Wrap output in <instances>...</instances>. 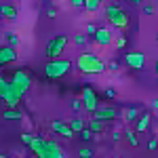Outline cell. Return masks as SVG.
Returning a JSON list of instances; mask_svg holds the SVG:
<instances>
[{
    "instance_id": "obj_28",
    "label": "cell",
    "mask_w": 158,
    "mask_h": 158,
    "mask_svg": "<svg viewBox=\"0 0 158 158\" xmlns=\"http://www.w3.org/2000/svg\"><path fill=\"white\" fill-rule=\"evenodd\" d=\"M97 25H93V23H89L86 25V34H89V36H95V34H97Z\"/></svg>"
},
{
    "instance_id": "obj_33",
    "label": "cell",
    "mask_w": 158,
    "mask_h": 158,
    "mask_svg": "<svg viewBox=\"0 0 158 158\" xmlns=\"http://www.w3.org/2000/svg\"><path fill=\"white\" fill-rule=\"evenodd\" d=\"M148 148H150V150H156V148H158V139H156V137H152V139L148 141Z\"/></svg>"
},
{
    "instance_id": "obj_41",
    "label": "cell",
    "mask_w": 158,
    "mask_h": 158,
    "mask_svg": "<svg viewBox=\"0 0 158 158\" xmlns=\"http://www.w3.org/2000/svg\"><path fill=\"white\" fill-rule=\"evenodd\" d=\"M0 158H9V156H4V154H0Z\"/></svg>"
},
{
    "instance_id": "obj_9",
    "label": "cell",
    "mask_w": 158,
    "mask_h": 158,
    "mask_svg": "<svg viewBox=\"0 0 158 158\" xmlns=\"http://www.w3.org/2000/svg\"><path fill=\"white\" fill-rule=\"evenodd\" d=\"M82 108L86 112H95L99 108V101H97V93L91 89V86H85L82 89Z\"/></svg>"
},
{
    "instance_id": "obj_13",
    "label": "cell",
    "mask_w": 158,
    "mask_h": 158,
    "mask_svg": "<svg viewBox=\"0 0 158 158\" xmlns=\"http://www.w3.org/2000/svg\"><path fill=\"white\" fill-rule=\"evenodd\" d=\"M112 38H114V34L110 32L108 27H99V30H97V34H95V42H97L99 47H110Z\"/></svg>"
},
{
    "instance_id": "obj_8",
    "label": "cell",
    "mask_w": 158,
    "mask_h": 158,
    "mask_svg": "<svg viewBox=\"0 0 158 158\" xmlns=\"http://www.w3.org/2000/svg\"><path fill=\"white\" fill-rule=\"evenodd\" d=\"M124 63H127L131 70H143V68H146V55H143L141 51L127 53V55H124Z\"/></svg>"
},
{
    "instance_id": "obj_4",
    "label": "cell",
    "mask_w": 158,
    "mask_h": 158,
    "mask_svg": "<svg viewBox=\"0 0 158 158\" xmlns=\"http://www.w3.org/2000/svg\"><path fill=\"white\" fill-rule=\"evenodd\" d=\"M106 17H108L110 23L114 27H118V30H127L129 27V15H127V11H122L120 6H116V4H110L106 9Z\"/></svg>"
},
{
    "instance_id": "obj_42",
    "label": "cell",
    "mask_w": 158,
    "mask_h": 158,
    "mask_svg": "<svg viewBox=\"0 0 158 158\" xmlns=\"http://www.w3.org/2000/svg\"><path fill=\"white\" fill-rule=\"evenodd\" d=\"M156 38H158V34H156Z\"/></svg>"
},
{
    "instance_id": "obj_40",
    "label": "cell",
    "mask_w": 158,
    "mask_h": 158,
    "mask_svg": "<svg viewBox=\"0 0 158 158\" xmlns=\"http://www.w3.org/2000/svg\"><path fill=\"white\" fill-rule=\"evenodd\" d=\"M154 68H156V76H158V61H156V65H154Z\"/></svg>"
},
{
    "instance_id": "obj_44",
    "label": "cell",
    "mask_w": 158,
    "mask_h": 158,
    "mask_svg": "<svg viewBox=\"0 0 158 158\" xmlns=\"http://www.w3.org/2000/svg\"><path fill=\"white\" fill-rule=\"evenodd\" d=\"M61 158H63V156H61Z\"/></svg>"
},
{
    "instance_id": "obj_37",
    "label": "cell",
    "mask_w": 158,
    "mask_h": 158,
    "mask_svg": "<svg viewBox=\"0 0 158 158\" xmlns=\"http://www.w3.org/2000/svg\"><path fill=\"white\" fill-rule=\"evenodd\" d=\"M150 108L154 110V112H158V99H152V103H150Z\"/></svg>"
},
{
    "instance_id": "obj_21",
    "label": "cell",
    "mask_w": 158,
    "mask_h": 158,
    "mask_svg": "<svg viewBox=\"0 0 158 158\" xmlns=\"http://www.w3.org/2000/svg\"><path fill=\"white\" fill-rule=\"evenodd\" d=\"M99 4H101V0H85V9L89 13H95L99 9Z\"/></svg>"
},
{
    "instance_id": "obj_25",
    "label": "cell",
    "mask_w": 158,
    "mask_h": 158,
    "mask_svg": "<svg viewBox=\"0 0 158 158\" xmlns=\"http://www.w3.org/2000/svg\"><path fill=\"white\" fill-rule=\"evenodd\" d=\"M6 40H9V47H17V42H19V38L15 36L13 32H6Z\"/></svg>"
},
{
    "instance_id": "obj_17",
    "label": "cell",
    "mask_w": 158,
    "mask_h": 158,
    "mask_svg": "<svg viewBox=\"0 0 158 158\" xmlns=\"http://www.w3.org/2000/svg\"><path fill=\"white\" fill-rule=\"evenodd\" d=\"M2 118H4V120H21L23 114H21L17 108H6L4 112H2Z\"/></svg>"
},
{
    "instance_id": "obj_35",
    "label": "cell",
    "mask_w": 158,
    "mask_h": 158,
    "mask_svg": "<svg viewBox=\"0 0 158 158\" xmlns=\"http://www.w3.org/2000/svg\"><path fill=\"white\" fill-rule=\"evenodd\" d=\"M108 70H112V72H116V70H118V61H110Z\"/></svg>"
},
{
    "instance_id": "obj_18",
    "label": "cell",
    "mask_w": 158,
    "mask_h": 158,
    "mask_svg": "<svg viewBox=\"0 0 158 158\" xmlns=\"http://www.w3.org/2000/svg\"><path fill=\"white\" fill-rule=\"evenodd\" d=\"M89 129H91L93 133H103V129H106V122L97 120V118H91V122H89Z\"/></svg>"
},
{
    "instance_id": "obj_5",
    "label": "cell",
    "mask_w": 158,
    "mask_h": 158,
    "mask_svg": "<svg viewBox=\"0 0 158 158\" xmlns=\"http://www.w3.org/2000/svg\"><path fill=\"white\" fill-rule=\"evenodd\" d=\"M65 44H68V36L65 34H57V36H53L47 42V57L49 59H59L61 57V53L65 51Z\"/></svg>"
},
{
    "instance_id": "obj_45",
    "label": "cell",
    "mask_w": 158,
    "mask_h": 158,
    "mask_svg": "<svg viewBox=\"0 0 158 158\" xmlns=\"http://www.w3.org/2000/svg\"><path fill=\"white\" fill-rule=\"evenodd\" d=\"M108 158H110V156H108Z\"/></svg>"
},
{
    "instance_id": "obj_26",
    "label": "cell",
    "mask_w": 158,
    "mask_h": 158,
    "mask_svg": "<svg viewBox=\"0 0 158 158\" xmlns=\"http://www.w3.org/2000/svg\"><path fill=\"white\" fill-rule=\"evenodd\" d=\"M74 42H76L78 47H85V44H86V36H82V34H76V36H74Z\"/></svg>"
},
{
    "instance_id": "obj_30",
    "label": "cell",
    "mask_w": 158,
    "mask_h": 158,
    "mask_svg": "<svg viewBox=\"0 0 158 158\" xmlns=\"http://www.w3.org/2000/svg\"><path fill=\"white\" fill-rule=\"evenodd\" d=\"M72 110H76V112L78 110H85L82 108V99H72Z\"/></svg>"
},
{
    "instance_id": "obj_43",
    "label": "cell",
    "mask_w": 158,
    "mask_h": 158,
    "mask_svg": "<svg viewBox=\"0 0 158 158\" xmlns=\"http://www.w3.org/2000/svg\"><path fill=\"white\" fill-rule=\"evenodd\" d=\"M0 19H2V17H0Z\"/></svg>"
},
{
    "instance_id": "obj_27",
    "label": "cell",
    "mask_w": 158,
    "mask_h": 158,
    "mask_svg": "<svg viewBox=\"0 0 158 158\" xmlns=\"http://www.w3.org/2000/svg\"><path fill=\"white\" fill-rule=\"evenodd\" d=\"M32 139H34V135H32V133H21V141H23L25 146H30Z\"/></svg>"
},
{
    "instance_id": "obj_36",
    "label": "cell",
    "mask_w": 158,
    "mask_h": 158,
    "mask_svg": "<svg viewBox=\"0 0 158 158\" xmlns=\"http://www.w3.org/2000/svg\"><path fill=\"white\" fill-rule=\"evenodd\" d=\"M72 6H85V0H70Z\"/></svg>"
},
{
    "instance_id": "obj_10",
    "label": "cell",
    "mask_w": 158,
    "mask_h": 158,
    "mask_svg": "<svg viewBox=\"0 0 158 158\" xmlns=\"http://www.w3.org/2000/svg\"><path fill=\"white\" fill-rule=\"evenodd\" d=\"M61 156H63V154H61V146L57 141H49V139H47L44 150H42L36 158H61Z\"/></svg>"
},
{
    "instance_id": "obj_15",
    "label": "cell",
    "mask_w": 158,
    "mask_h": 158,
    "mask_svg": "<svg viewBox=\"0 0 158 158\" xmlns=\"http://www.w3.org/2000/svg\"><path fill=\"white\" fill-rule=\"evenodd\" d=\"M44 143H47V139H44L42 135H34V139H32V143H30L32 154H34V156H38V154L44 150Z\"/></svg>"
},
{
    "instance_id": "obj_32",
    "label": "cell",
    "mask_w": 158,
    "mask_h": 158,
    "mask_svg": "<svg viewBox=\"0 0 158 158\" xmlns=\"http://www.w3.org/2000/svg\"><path fill=\"white\" fill-rule=\"evenodd\" d=\"M116 47H118V49L127 47V38H124V36H118V40H116Z\"/></svg>"
},
{
    "instance_id": "obj_16",
    "label": "cell",
    "mask_w": 158,
    "mask_h": 158,
    "mask_svg": "<svg viewBox=\"0 0 158 158\" xmlns=\"http://www.w3.org/2000/svg\"><path fill=\"white\" fill-rule=\"evenodd\" d=\"M0 17H6V19H17V9L13 4H0Z\"/></svg>"
},
{
    "instance_id": "obj_11",
    "label": "cell",
    "mask_w": 158,
    "mask_h": 158,
    "mask_svg": "<svg viewBox=\"0 0 158 158\" xmlns=\"http://www.w3.org/2000/svg\"><path fill=\"white\" fill-rule=\"evenodd\" d=\"M13 61H17V51L15 47H0V68L2 65H6V63H13Z\"/></svg>"
},
{
    "instance_id": "obj_14",
    "label": "cell",
    "mask_w": 158,
    "mask_h": 158,
    "mask_svg": "<svg viewBox=\"0 0 158 158\" xmlns=\"http://www.w3.org/2000/svg\"><path fill=\"white\" fill-rule=\"evenodd\" d=\"M150 120H152L150 112H143V114L137 118V122H135V131H137V133H146L148 129H150Z\"/></svg>"
},
{
    "instance_id": "obj_6",
    "label": "cell",
    "mask_w": 158,
    "mask_h": 158,
    "mask_svg": "<svg viewBox=\"0 0 158 158\" xmlns=\"http://www.w3.org/2000/svg\"><path fill=\"white\" fill-rule=\"evenodd\" d=\"M11 82H13L15 86H17L19 95L23 97L25 93L30 91V85H32V78H30V74H27V72H23V70H15V72H13Z\"/></svg>"
},
{
    "instance_id": "obj_31",
    "label": "cell",
    "mask_w": 158,
    "mask_h": 158,
    "mask_svg": "<svg viewBox=\"0 0 158 158\" xmlns=\"http://www.w3.org/2000/svg\"><path fill=\"white\" fill-rule=\"evenodd\" d=\"M47 17H49V19H55V17H57V9H55V6H49V9H47Z\"/></svg>"
},
{
    "instance_id": "obj_29",
    "label": "cell",
    "mask_w": 158,
    "mask_h": 158,
    "mask_svg": "<svg viewBox=\"0 0 158 158\" xmlns=\"http://www.w3.org/2000/svg\"><path fill=\"white\" fill-rule=\"evenodd\" d=\"M103 95H106V99H116V91H114V89H106V91H103Z\"/></svg>"
},
{
    "instance_id": "obj_7",
    "label": "cell",
    "mask_w": 158,
    "mask_h": 158,
    "mask_svg": "<svg viewBox=\"0 0 158 158\" xmlns=\"http://www.w3.org/2000/svg\"><path fill=\"white\" fill-rule=\"evenodd\" d=\"M93 118H97V120L101 122H112V120H116L118 118V108L116 106H99L95 112H93Z\"/></svg>"
},
{
    "instance_id": "obj_23",
    "label": "cell",
    "mask_w": 158,
    "mask_h": 158,
    "mask_svg": "<svg viewBox=\"0 0 158 158\" xmlns=\"http://www.w3.org/2000/svg\"><path fill=\"white\" fill-rule=\"evenodd\" d=\"M93 135H95V133H93L89 127H85V129L80 131V137H82V141H91V139H93Z\"/></svg>"
},
{
    "instance_id": "obj_19",
    "label": "cell",
    "mask_w": 158,
    "mask_h": 158,
    "mask_svg": "<svg viewBox=\"0 0 158 158\" xmlns=\"http://www.w3.org/2000/svg\"><path fill=\"white\" fill-rule=\"evenodd\" d=\"M137 118H139V110L135 108V106H131V108L127 110V118H124V120L127 122H137Z\"/></svg>"
},
{
    "instance_id": "obj_24",
    "label": "cell",
    "mask_w": 158,
    "mask_h": 158,
    "mask_svg": "<svg viewBox=\"0 0 158 158\" xmlns=\"http://www.w3.org/2000/svg\"><path fill=\"white\" fill-rule=\"evenodd\" d=\"M78 156L80 158H93V148H89V146H85L80 152H78Z\"/></svg>"
},
{
    "instance_id": "obj_1",
    "label": "cell",
    "mask_w": 158,
    "mask_h": 158,
    "mask_svg": "<svg viewBox=\"0 0 158 158\" xmlns=\"http://www.w3.org/2000/svg\"><path fill=\"white\" fill-rule=\"evenodd\" d=\"M76 68H78L82 74H103L106 70H108L106 61L101 59L97 53H91V51H86V53H80V55H78V59H76Z\"/></svg>"
},
{
    "instance_id": "obj_38",
    "label": "cell",
    "mask_w": 158,
    "mask_h": 158,
    "mask_svg": "<svg viewBox=\"0 0 158 158\" xmlns=\"http://www.w3.org/2000/svg\"><path fill=\"white\" fill-rule=\"evenodd\" d=\"M112 139H114V141H118V139H120V133H118V131H114V135H112Z\"/></svg>"
},
{
    "instance_id": "obj_3",
    "label": "cell",
    "mask_w": 158,
    "mask_h": 158,
    "mask_svg": "<svg viewBox=\"0 0 158 158\" xmlns=\"http://www.w3.org/2000/svg\"><path fill=\"white\" fill-rule=\"evenodd\" d=\"M19 99H21V95L17 91V86L0 74V101H4L6 108H17Z\"/></svg>"
},
{
    "instance_id": "obj_12",
    "label": "cell",
    "mask_w": 158,
    "mask_h": 158,
    "mask_svg": "<svg viewBox=\"0 0 158 158\" xmlns=\"http://www.w3.org/2000/svg\"><path fill=\"white\" fill-rule=\"evenodd\" d=\"M51 129H53L57 135L65 137V139H72L74 137V131L70 129V124H65V122H61V120H55L53 124H51Z\"/></svg>"
},
{
    "instance_id": "obj_20",
    "label": "cell",
    "mask_w": 158,
    "mask_h": 158,
    "mask_svg": "<svg viewBox=\"0 0 158 158\" xmlns=\"http://www.w3.org/2000/svg\"><path fill=\"white\" fill-rule=\"evenodd\" d=\"M70 129H72L74 133H80V131L85 129V120H82V118H72V122H70Z\"/></svg>"
},
{
    "instance_id": "obj_34",
    "label": "cell",
    "mask_w": 158,
    "mask_h": 158,
    "mask_svg": "<svg viewBox=\"0 0 158 158\" xmlns=\"http://www.w3.org/2000/svg\"><path fill=\"white\" fill-rule=\"evenodd\" d=\"M143 13L146 15H154V6L152 4H143Z\"/></svg>"
},
{
    "instance_id": "obj_39",
    "label": "cell",
    "mask_w": 158,
    "mask_h": 158,
    "mask_svg": "<svg viewBox=\"0 0 158 158\" xmlns=\"http://www.w3.org/2000/svg\"><path fill=\"white\" fill-rule=\"evenodd\" d=\"M131 4H143V0H131Z\"/></svg>"
},
{
    "instance_id": "obj_2",
    "label": "cell",
    "mask_w": 158,
    "mask_h": 158,
    "mask_svg": "<svg viewBox=\"0 0 158 158\" xmlns=\"http://www.w3.org/2000/svg\"><path fill=\"white\" fill-rule=\"evenodd\" d=\"M72 70V61L68 59H49L47 61V65H44V76L49 78V80H59L63 78L65 74Z\"/></svg>"
},
{
    "instance_id": "obj_22",
    "label": "cell",
    "mask_w": 158,
    "mask_h": 158,
    "mask_svg": "<svg viewBox=\"0 0 158 158\" xmlns=\"http://www.w3.org/2000/svg\"><path fill=\"white\" fill-rule=\"evenodd\" d=\"M127 139H129V143H131V146H139V139H137V133H135V131H127Z\"/></svg>"
}]
</instances>
